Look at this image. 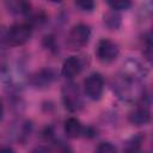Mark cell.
I'll use <instances>...</instances> for the list:
<instances>
[{"instance_id":"cell-1","label":"cell","mask_w":153,"mask_h":153,"mask_svg":"<svg viewBox=\"0 0 153 153\" xmlns=\"http://www.w3.org/2000/svg\"><path fill=\"white\" fill-rule=\"evenodd\" d=\"M32 26L29 23H18L8 27L5 33V42L11 47H20L30 41Z\"/></svg>"},{"instance_id":"cell-2","label":"cell","mask_w":153,"mask_h":153,"mask_svg":"<svg viewBox=\"0 0 153 153\" xmlns=\"http://www.w3.org/2000/svg\"><path fill=\"white\" fill-rule=\"evenodd\" d=\"M61 94H62L63 105L68 111L78 112L79 110H81L84 105V100L80 88L75 82H67L66 85H63Z\"/></svg>"},{"instance_id":"cell-3","label":"cell","mask_w":153,"mask_h":153,"mask_svg":"<svg viewBox=\"0 0 153 153\" xmlns=\"http://www.w3.org/2000/svg\"><path fill=\"white\" fill-rule=\"evenodd\" d=\"M90 38H91V27L87 24L79 23L71 29L67 36V45L73 50L81 49L88 43Z\"/></svg>"},{"instance_id":"cell-4","label":"cell","mask_w":153,"mask_h":153,"mask_svg":"<svg viewBox=\"0 0 153 153\" xmlns=\"http://www.w3.org/2000/svg\"><path fill=\"white\" fill-rule=\"evenodd\" d=\"M147 75H148V69L140 61L135 59H128L122 66L120 76L131 82H139L146 79Z\"/></svg>"},{"instance_id":"cell-5","label":"cell","mask_w":153,"mask_h":153,"mask_svg":"<svg viewBox=\"0 0 153 153\" xmlns=\"http://www.w3.org/2000/svg\"><path fill=\"white\" fill-rule=\"evenodd\" d=\"M96 55L103 63L114 62L120 55V47L116 42L109 38H102L96 48Z\"/></svg>"},{"instance_id":"cell-6","label":"cell","mask_w":153,"mask_h":153,"mask_svg":"<svg viewBox=\"0 0 153 153\" xmlns=\"http://www.w3.org/2000/svg\"><path fill=\"white\" fill-rule=\"evenodd\" d=\"M84 91L91 100H99L104 91V79L100 73H91L84 80Z\"/></svg>"},{"instance_id":"cell-7","label":"cell","mask_w":153,"mask_h":153,"mask_svg":"<svg viewBox=\"0 0 153 153\" xmlns=\"http://www.w3.org/2000/svg\"><path fill=\"white\" fill-rule=\"evenodd\" d=\"M55 80V72L51 68H43L30 76V84L38 90L48 88Z\"/></svg>"},{"instance_id":"cell-8","label":"cell","mask_w":153,"mask_h":153,"mask_svg":"<svg viewBox=\"0 0 153 153\" xmlns=\"http://www.w3.org/2000/svg\"><path fill=\"white\" fill-rule=\"evenodd\" d=\"M84 68V60L80 56H69L66 59L61 67V74L66 79H73L80 74Z\"/></svg>"},{"instance_id":"cell-9","label":"cell","mask_w":153,"mask_h":153,"mask_svg":"<svg viewBox=\"0 0 153 153\" xmlns=\"http://www.w3.org/2000/svg\"><path fill=\"white\" fill-rule=\"evenodd\" d=\"M143 100V99H142ZM128 120L134 126H146L151 122V111L148 109V104L143 102V104L136 106L128 115Z\"/></svg>"},{"instance_id":"cell-10","label":"cell","mask_w":153,"mask_h":153,"mask_svg":"<svg viewBox=\"0 0 153 153\" xmlns=\"http://www.w3.org/2000/svg\"><path fill=\"white\" fill-rule=\"evenodd\" d=\"M63 129H65V134L67 135V137L78 139V137L84 135L85 127L82 126V123L76 117H69L65 121Z\"/></svg>"},{"instance_id":"cell-11","label":"cell","mask_w":153,"mask_h":153,"mask_svg":"<svg viewBox=\"0 0 153 153\" xmlns=\"http://www.w3.org/2000/svg\"><path fill=\"white\" fill-rule=\"evenodd\" d=\"M7 11L12 14H27L31 5L27 0H4Z\"/></svg>"},{"instance_id":"cell-12","label":"cell","mask_w":153,"mask_h":153,"mask_svg":"<svg viewBox=\"0 0 153 153\" xmlns=\"http://www.w3.org/2000/svg\"><path fill=\"white\" fill-rule=\"evenodd\" d=\"M143 140H145V136H142L141 134L134 135L133 137H130V139L126 142L124 151H127V152H135V151H139L140 147H141V143L143 142Z\"/></svg>"},{"instance_id":"cell-13","label":"cell","mask_w":153,"mask_h":153,"mask_svg":"<svg viewBox=\"0 0 153 153\" xmlns=\"http://www.w3.org/2000/svg\"><path fill=\"white\" fill-rule=\"evenodd\" d=\"M104 24L110 29V30H117L121 25V16L111 12L104 16Z\"/></svg>"},{"instance_id":"cell-14","label":"cell","mask_w":153,"mask_h":153,"mask_svg":"<svg viewBox=\"0 0 153 153\" xmlns=\"http://www.w3.org/2000/svg\"><path fill=\"white\" fill-rule=\"evenodd\" d=\"M106 2L114 11L128 10L131 5V0H106Z\"/></svg>"},{"instance_id":"cell-15","label":"cell","mask_w":153,"mask_h":153,"mask_svg":"<svg viewBox=\"0 0 153 153\" xmlns=\"http://www.w3.org/2000/svg\"><path fill=\"white\" fill-rule=\"evenodd\" d=\"M74 4L82 12H92L96 6L94 0H74Z\"/></svg>"},{"instance_id":"cell-16","label":"cell","mask_w":153,"mask_h":153,"mask_svg":"<svg viewBox=\"0 0 153 153\" xmlns=\"http://www.w3.org/2000/svg\"><path fill=\"white\" fill-rule=\"evenodd\" d=\"M116 151L117 148L111 142H100L99 146L97 147V152H100V153H112Z\"/></svg>"},{"instance_id":"cell-17","label":"cell","mask_w":153,"mask_h":153,"mask_svg":"<svg viewBox=\"0 0 153 153\" xmlns=\"http://www.w3.org/2000/svg\"><path fill=\"white\" fill-rule=\"evenodd\" d=\"M2 115H4V106H2V104H1V102H0V121H1V118H2Z\"/></svg>"},{"instance_id":"cell-18","label":"cell","mask_w":153,"mask_h":153,"mask_svg":"<svg viewBox=\"0 0 153 153\" xmlns=\"http://www.w3.org/2000/svg\"><path fill=\"white\" fill-rule=\"evenodd\" d=\"M50 2H54V4H59V2H62L63 0H49Z\"/></svg>"}]
</instances>
